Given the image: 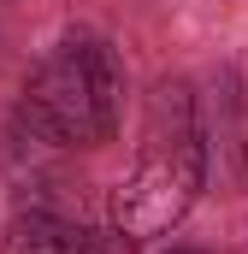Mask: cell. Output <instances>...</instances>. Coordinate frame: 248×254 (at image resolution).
Masks as SVG:
<instances>
[{"label":"cell","instance_id":"cell-5","mask_svg":"<svg viewBox=\"0 0 248 254\" xmlns=\"http://www.w3.org/2000/svg\"><path fill=\"white\" fill-rule=\"evenodd\" d=\"M172 254H201V249H172Z\"/></svg>","mask_w":248,"mask_h":254},{"label":"cell","instance_id":"cell-4","mask_svg":"<svg viewBox=\"0 0 248 254\" xmlns=\"http://www.w3.org/2000/svg\"><path fill=\"white\" fill-rule=\"evenodd\" d=\"M65 254H136V237L119 225H65Z\"/></svg>","mask_w":248,"mask_h":254},{"label":"cell","instance_id":"cell-3","mask_svg":"<svg viewBox=\"0 0 248 254\" xmlns=\"http://www.w3.org/2000/svg\"><path fill=\"white\" fill-rule=\"evenodd\" d=\"M65 225L54 207H18L0 231V254H65Z\"/></svg>","mask_w":248,"mask_h":254},{"label":"cell","instance_id":"cell-1","mask_svg":"<svg viewBox=\"0 0 248 254\" xmlns=\"http://www.w3.org/2000/svg\"><path fill=\"white\" fill-rule=\"evenodd\" d=\"M207 190V136L195 119V95L184 83H160L148 95V119H142V142L136 160L113 190V225L142 237H160L172 225H184V213Z\"/></svg>","mask_w":248,"mask_h":254},{"label":"cell","instance_id":"cell-2","mask_svg":"<svg viewBox=\"0 0 248 254\" xmlns=\"http://www.w3.org/2000/svg\"><path fill=\"white\" fill-rule=\"evenodd\" d=\"M124 119V65L101 36H65L18 95L12 136L54 148H101Z\"/></svg>","mask_w":248,"mask_h":254}]
</instances>
